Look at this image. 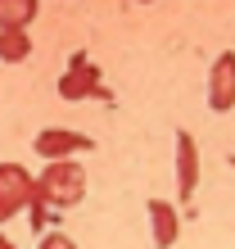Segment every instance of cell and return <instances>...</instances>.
<instances>
[{"mask_svg": "<svg viewBox=\"0 0 235 249\" xmlns=\"http://www.w3.org/2000/svg\"><path fill=\"white\" fill-rule=\"evenodd\" d=\"M36 195L50 204V209H72V204H82L86 195V168L77 159H46V168H41L36 177Z\"/></svg>", "mask_w": 235, "mask_h": 249, "instance_id": "cell-1", "label": "cell"}, {"mask_svg": "<svg viewBox=\"0 0 235 249\" xmlns=\"http://www.w3.org/2000/svg\"><path fill=\"white\" fill-rule=\"evenodd\" d=\"M32 199H36V177L23 163H0V222L23 213Z\"/></svg>", "mask_w": 235, "mask_h": 249, "instance_id": "cell-2", "label": "cell"}, {"mask_svg": "<svg viewBox=\"0 0 235 249\" xmlns=\"http://www.w3.org/2000/svg\"><path fill=\"white\" fill-rule=\"evenodd\" d=\"M32 150H36L41 159H72V154H86V150H95V141L86 136V131H68V127H46V131H36Z\"/></svg>", "mask_w": 235, "mask_h": 249, "instance_id": "cell-3", "label": "cell"}, {"mask_svg": "<svg viewBox=\"0 0 235 249\" xmlns=\"http://www.w3.org/2000/svg\"><path fill=\"white\" fill-rule=\"evenodd\" d=\"M208 109L213 113L235 109V50H222L208 68Z\"/></svg>", "mask_w": 235, "mask_h": 249, "instance_id": "cell-4", "label": "cell"}, {"mask_svg": "<svg viewBox=\"0 0 235 249\" xmlns=\"http://www.w3.org/2000/svg\"><path fill=\"white\" fill-rule=\"evenodd\" d=\"M59 95L64 100H86V95H104L100 91V68L86 59V54H72L68 72L59 77Z\"/></svg>", "mask_w": 235, "mask_h": 249, "instance_id": "cell-5", "label": "cell"}, {"mask_svg": "<svg viewBox=\"0 0 235 249\" xmlns=\"http://www.w3.org/2000/svg\"><path fill=\"white\" fill-rule=\"evenodd\" d=\"M199 190V145L190 131H176V195L190 199Z\"/></svg>", "mask_w": 235, "mask_h": 249, "instance_id": "cell-6", "label": "cell"}, {"mask_svg": "<svg viewBox=\"0 0 235 249\" xmlns=\"http://www.w3.org/2000/svg\"><path fill=\"white\" fill-rule=\"evenodd\" d=\"M145 209H150V231H154V245H158V249H172L176 240H181V217H176V209H172L168 199H150Z\"/></svg>", "mask_w": 235, "mask_h": 249, "instance_id": "cell-7", "label": "cell"}, {"mask_svg": "<svg viewBox=\"0 0 235 249\" xmlns=\"http://www.w3.org/2000/svg\"><path fill=\"white\" fill-rule=\"evenodd\" d=\"M0 59L5 64L32 59V36H27V27H0Z\"/></svg>", "mask_w": 235, "mask_h": 249, "instance_id": "cell-8", "label": "cell"}, {"mask_svg": "<svg viewBox=\"0 0 235 249\" xmlns=\"http://www.w3.org/2000/svg\"><path fill=\"white\" fill-rule=\"evenodd\" d=\"M41 0H0V27H27L36 18Z\"/></svg>", "mask_w": 235, "mask_h": 249, "instance_id": "cell-9", "label": "cell"}, {"mask_svg": "<svg viewBox=\"0 0 235 249\" xmlns=\"http://www.w3.org/2000/svg\"><path fill=\"white\" fill-rule=\"evenodd\" d=\"M36 249H77V240H68L64 231H46V236H41V245Z\"/></svg>", "mask_w": 235, "mask_h": 249, "instance_id": "cell-10", "label": "cell"}, {"mask_svg": "<svg viewBox=\"0 0 235 249\" xmlns=\"http://www.w3.org/2000/svg\"><path fill=\"white\" fill-rule=\"evenodd\" d=\"M140 5H150V0H140Z\"/></svg>", "mask_w": 235, "mask_h": 249, "instance_id": "cell-11", "label": "cell"}]
</instances>
